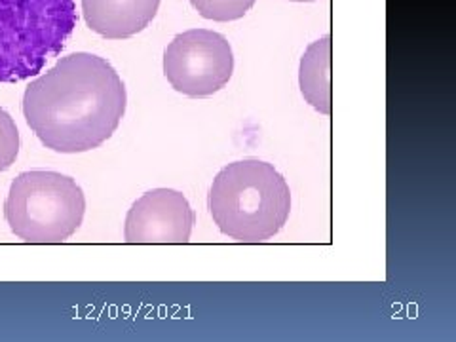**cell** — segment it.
Masks as SVG:
<instances>
[{
  "label": "cell",
  "instance_id": "6da1fadb",
  "mask_svg": "<svg viewBox=\"0 0 456 342\" xmlns=\"http://www.w3.org/2000/svg\"><path fill=\"white\" fill-rule=\"evenodd\" d=\"M126 86L103 57L77 52L27 86L23 114L42 145L77 154L102 147L126 112Z\"/></svg>",
  "mask_w": 456,
  "mask_h": 342
},
{
  "label": "cell",
  "instance_id": "7a4b0ae2",
  "mask_svg": "<svg viewBox=\"0 0 456 342\" xmlns=\"http://www.w3.org/2000/svg\"><path fill=\"white\" fill-rule=\"evenodd\" d=\"M208 208L221 234L259 244L274 238L288 223L291 191L273 164L248 159L219 171L208 194Z\"/></svg>",
  "mask_w": 456,
  "mask_h": 342
},
{
  "label": "cell",
  "instance_id": "3957f363",
  "mask_svg": "<svg viewBox=\"0 0 456 342\" xmlns=\"http://www.w3.org/2000/svg\"><path fill=\"white\" fill-rule=\"evenodd\" d=\"M78 16L75 0H0V82L42 73L60 55Z\"/></svg>",
  "mask_w": 456,
  "mask_h": 342
},
{
  "label": "cell",
  "instance_id": "277c9868",
  "mask_svg": "<svg viewBox=\"0 0 456 342\" xmlns=\"http://www.w3.org/2000/svg\"><path fill=\"white\" fill-rule=\"evenodd\" d=\"M84 213L82 189L57 171L20 174L4 204L10 231L28 244H61L78 231Z\"/></svg>",
  "mask_w": 456,
  "mask_h": 342
},
{
  "label": "cell",
  "instance_id": "5b68a950",
  "mask_svg": "<svg viewBox=\"0 0 456 342\" xmlns=\"http://www.w3.org/2000/svg\"><path fill=\"white\" fill-rule=\"evenodd\" d=\"M234 55L228 40L209 28L177 35L164 52V75L171 88L189 97H209L232 78Z\"/></svg>",
  "mask_w": 456,
  "mask_h": 342
},
{
  "label": "cell",
  "instance_id": "8992f818",
  "mask_svg": "<svg viewBox=\"0 0 456 342\" xmlns=\"http://www.w3.org/2000/svg\"><path fill=\"white\" fill-rule=\"evenodd\" d=\"M189 200L174 189L142 194L126 216L127 244H187L194 226Z\"/></svg>",
  "mask_w": 456,
  "mask_h": 342
},
{
  "label": "cell",
  "instance_id": "52a82bcc",
  "mask_svg": "<svg viewBox=\"0 0 456 342\" xmlns=\"http://www.w3.org/2000/svg\"><path fill=\"white\" fill-rule=\"evenodd\" d=\"M160 0H82V13L92 31L109 40L130 38L156 18Z\"/></svg>",
  "mask_w": 456,
  "mask_h": 342
},
{
  "label": "cell",
  "instance_id": "ba28073f",
  "mask_svg": "<svg viewBox=\"0 0 456 342\" xmlns=\"http://www.w3.org/2000/svg\"><path fill=\"white\" fill-rule=\"evenodd\" d=\"M298 86L310 107L331 114V37L312 42L301 57Z\"/></svg>",
  "mask_w": 456,
  "mask_h": 342
},
{
  "label": "cell",
  "instance_id": "9c48e42d",
  "mask_svg": "<svg viewBox=\"0 0 456 342\" xmlns=\"http://www.w3.org/2000/svg\"><path fill=\"white\" fill-rule=\"evenodd\" d=\"M200 16L211 21H234L244 18L255 0H191Z\"/></svg>",
  "mask_w": 456,
  "mask_h": 342
},
{
  "label": "cell",
  "instance_id": "30bf717a",
  "mask_svg": "<svg viewBox=\"0 0 456 342\" xmlns=\"http://www.w3.org/2000/svg\"><path fill=\"white\" fill-rule=\"evenodd\" d=\"M20 154V132L10 114L0 107V171H6Z\"/></svg>",
  "mask_w": 456,
  "mask_h": 342
},
{
  "label": "cell",
  "instance_id": "8fae6325",
  "mask_svg": "<svg viewBox=\"0 0 456 342\" xmlns=\"http://www.w3.org/2000/svg\"><path fill=\"white\" fill-rule=\"evenodd\" d=\"M295 3H314V0H295Z\"/></svg>",
  "mask_w": 456,
  "mask_h": 342
}]
</instances>
